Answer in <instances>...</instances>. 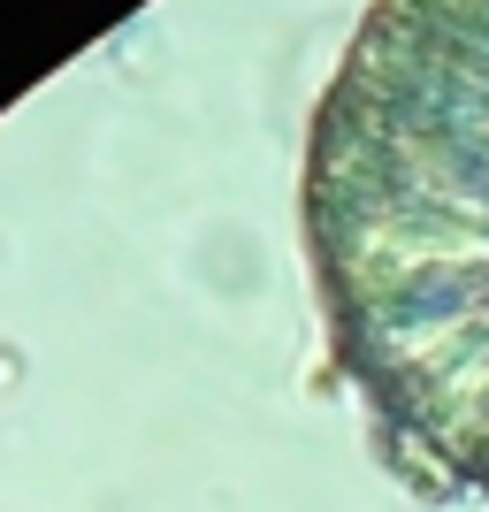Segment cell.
<instances>
[{
  "label": "cell",
  "mask_w": 489,
  "mask_h": 512,
  "mask_svg": "<svg viewBox=\"0 0 489 512\" xmlns=\"http://www.w3.org/2000/svg\"><path fill=\"white\" fill-rule=\"evenodd\" d=\"M329 352L421 490L489 505V0H375L314 107Z\"/></svg>",
  "instance_id": "6da1fadb"
}]
</instances>
